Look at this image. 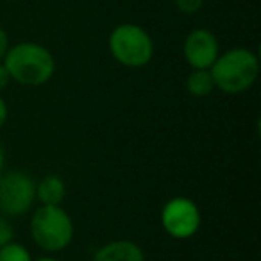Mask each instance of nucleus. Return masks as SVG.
Masks as SVG:
<instances>
[{"instance_id": "1", "label": "nucleus", "mask_w": 261, "mask_h": 261, "mask_svg": "<svg viewBox=\"0 0 261 261\" xmlns=\"http://www.w3.org/2000/svg\"><path fill=\"white\" fill-rule=\"evenodd\" d=\"M4 66L9 79L23 86H41L54 75L56 61L50 50L43 45L23 41L6 52Z\"/></svg>"}, {"instance_id": "2", "label": "nucleus", "mask_w": 261, "mask_h": 261, "mask_svg": "<svg viewBox=\"0 0 261 261\" xmlns=\"http://www.w3.org/2000/svg\"><path fill=\"white\" fill-rule=\"evenodd\" d=\"M215 88L227 95H238L254 84L259 73L257 56L249 48H231L218 54L210 68Z\"/></svg>"}, {"instance_id": "3", "label": "nucleus", "mask_w": 261, "mask_h": 261, "mask_svg": "<svg viewBox=\"0 0 261 261\" xmlns=\"http://www.w3.org/2000/svg\"><path fill=\"white\" fill-rule=\"evenodd\" d=\"M33 240L47 252H59L73 240V222L61 206H41L31 220Z\"/></svg>"}, {"instance_id": "4", "label": "nucleus", "mask_w": 261, "mask_h": 261, "mask_svg": "<svg viewBox=\"0 0 261 261\" xmlns=\"http://www.w3.org/2000/svg\"><path fill=\"white\" fill-rule=\"evenodd\" d=\"M109 50L120 65L142 68L152 59L154 41L143 27L136 23H122L109 34Z\"/></svg>"}, {"instance_id": "5", "label": "nucleus", "mask_w": 261, "mask_h": 261, "mask_svg": "<svg viewBox=\"0 0 261 261\" xmlns=\"http://www.w3.org/2000/svg\"><path fill=\"white\" fill-rule=\"evenodd\" d=\"M36 199V182L25 172L13 170L0 174V211L8 217H18L31 210Z\"/></svg>"}, {"instance_id": "6", "label": "nucleus", "mask_w": 261, "mask_h": 261, "mask_svg": "<svg viewBox=\"0 0 261 261\" xmlns=\"http://www.w3.org/2000/svg\"><path fill=\"white\" fill-rule=\"evenodd\" d=\"M161 225L175 240H188L200 227V211L188 197H174L161 210Z\"/></svg>"}, {"instance_id": "7", "label": "nucleus", "mask_w": 261, "mask_h": 261, "mask_svg": "<svg viewBox=\"0 0 261 261\" xmlns=\"http://www.w3.org/2000/svg\"><path fill=\"white\" fill-rule=\"evenodd\" d=\"M182 54L193 70H210L220 54V45L211 31L195 29L186 36Z\"/></svg>"}, {"instance_id": "8", "label": "nucleus", "mask_w": 261, "mask_h": 261, "mask_svg": "<svg viewBox=\"0 0 261 261\" xmlns=\"http://www.w3.org/2000/svg\"><path fill=\"white\" fill-rule=\"evenodd\" d=\"M93 261H145L143 250L129 240H116L100 247Z\"/></svg>"}, {"instance_id": "9", "label": "nucleus", "mask_w": 261, "mask_h": 261, "mask_svg": "<svg viewBox=\"0 0 261 261\" xmlns=\"http://www.w3.org/2000/svg\"><path fill=\"white\" fill-rule=\"evenodd\" d=\"M65 182L58 177V175H47L41 179L40 185H36V197L41 200L45 206H58L65 199Z\"/></svg>"}, {"instance_id": "10", "label": "nucleus", "mask_w": 261, "mask_h": 261, "mask_svg": "<svg viewBox=\"0 0 261 261\" xmlns=\"http://www.w3.org/2000/svg\"><path fill=\"white\" fill-rule=\"evenodd\" d=\"M186 90L193 97H207L215 90L210 70H193L186 79Z\"/></svg>"}, {"instance_id": "11", "label": "nucleus", "mask_w": 261, "mask_h": 261, "mask_svg": "<svg viewBox=\"0 0 261 261\" xmlns=\"http://www.w3.org/2000/svg\"><path fill=\"white\" fill-rule=\"evenodd\" d=\"M0 261H33V257L23 245L9 242L8 245L0 247Z\"/></svg>"}, {"instance_id": "12", "label": "nucleus", "mask_w": 261, "mask_h": 261, "mask_svg": "<svg viewBox=\"0 0 261 261\" xmlns=\"http://www.w3.org/2000/svg\"><path fill=\"white\" fill-rule=\"evenodd\" d=\"M175 6L185 15H193L204 6V0H175Z\"/></svg>"}, {"instance_id": "13", "label": "nucleus", "mask_w": 261, "mask_h": 261, "mask_svg": "<svg viewBox=\"0 0 261 261\" xmlns=\"http://www.w3.org/2000/svg\"><path fill=\"white\" fill-rule=\"evenodd\" d=\"M13 234H15L13 225L4 217H0V247H4L9 242H13Z\"/></svg>"}, {"instance_id": "14", "label": "nucleus", "mask_w": 261, "mask_h": 261, "mask_svg": "<svg viewBox=\"0 0 261 261\" xmlns=\"http://www.w3.org/2000/svg\"><path fill=\"white\" fill-rule=\"evenodd\" d=\"M9 50V40H8V34L6 31L0 27V59H4L6 52Z\"/></svg>"}, {"instance_id": "15", "label": "nucleus", "mask_w": 261, "mask_h": 261, "mask_svg": "<svg viewBox=\"0 0 261 261\" xmlns=\"http://www.w3.org/2000/svg\"><path fill=\"white\" fill-rule=\"evenodd\" d=\"M9 81H11V79H9V73H8V70H6L4 63H0V91L8 86Z\"/></svg>"}, {"instance_id": "16", "label": "nucleus", "mask_w": 261, "mask_h": 261, "mask_svg": "<svg viewBox=\"0 0 261 261\" xmlns=\"http://www.w3.org/2000/svg\"><path fill=\"white\" fill-rule=\"evenodd\" d=\"M6 120H8V106H6L4 98L0 97V127L4 125Z\"/></svg>"}, {"instance_id": "17", "label": "nucleus", "mask_w": 261, "mask_h": 261, "mask_svg": "<svg viewBox=\"0 0 261 261\" xmlns=\"http://www.w3.org/2000/svg\"><path fill=\"white\" fill-rule=\"evenodd\" d=\"M2 168H4V150H2V145H0V174H2Z\"/></svg>"}, {"instance_id": "18", "label": "nucleus", "mask_w": 261, "mask_h": 261, "mask_svg": "<svg viewBox=\"0 0 261 261\" xmlns=\"http://www.w3.org/2000/svg\"><path fill=\"white\" fill-rule=\"evenodd\" d=\"M36 261H58V259H54V257H41V259H36Z\"/></svg>"}]
</instances>
